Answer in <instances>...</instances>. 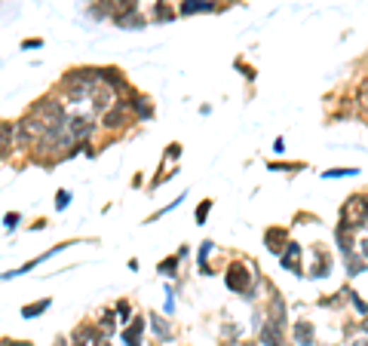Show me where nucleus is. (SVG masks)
Masks as SVG:
<instances>
[{
    "mask_svg": "<svg viewBox=\"0 0 368 346\" xmlns=\"http://www.w3.org/2000/svg\"><path fill=\"white\" fill-rule=\"evenodd\" d=\"M261 340L267 346H282V334H280V325L276 322H267L264 328H261Z\"/></svg>",
    "mask_w": 368,
    "mask_h": 346,
    "instance_id": "nucleus-4",
    "label": "nucleus"
},
{
    "mask_svg": "<svg viewBox=\"0 0 368 346\" xmlns=\"http://www.w3.org/2000/svg\"><path fill=\"white\" fill-rule=\"evenodd\" d=\"M62 132H64V138H68L71 144H83L92 135V120H86V117H71L68 120V117H64Z\"/></svg>",
    "mask_w": 368,
    "mask_h": 346,
    "instance_id": "nucleus-1",
    "label": "nucleus"
},
{
    "mask_svg": "<svg viewBox=\"0 0 368 346\" xmlns=\"http://www.w3.org/2000/svg\"><path fill=\"white\" fill-rule=\"evenodd\" d=\"M280 258H282L285 270H294V273H298V260H301V248L298 246H285V251H280Z\"/></svg>",
    "mask_w": 368,
    "mask_h": 346,
    "instance_id": "nucleus-5",
    "label": "nucleus"
},
{
    "mask_svg": "<svg viewBox=\"0 0 368 346\" xmlns=\"http://www.w3.org/2000/svg\"><path fill=\"white\" fill-rule=\"evenodd\" d=\"M175 264H178V258H172V260H166V264H163L160 270H163V273H166V276H172V273H175Z\"/></svg>",
    "mask_w": 368,
    "mask_h": 346,
    "instance_id": "nucleus-17",
    "label": "nucleus"
},
{
    "mask_svg": "<svg viewBox=\"0 0 368 346\" xmlns=\"http://www.w3.org/2000/svg\"><path fill=\"white\" fill-rule=\"evenodd\" d=\"M156 18H163V22H169V18H172V9H169V4H166V0H163L160 6H156Z\"/></svg>",
    "mask_w": 368,
    "mask_h": 346,
    "instance_id": "nucleus-15",
    "label": "nucleus"
},
{
    "mask_svg": "<svg viewBox=\"0 0 368 346\" xmlns=\"http://www.w3.org/2000/svg\"><path fill=\"white\" fill-rule=\"evenodd\" d=\"M46 306H50V301H40V304H31V306H25V310H22V316H25V319H31V316H37V313H43V310H46Z\"/></svg>",
    "mask_w": 368,
    "mask_h": 346,
    "instance_id": "nucleus-14",
    "label": "nucleus"
},
{
    "mask_svg": "<svg viewBox=\"0 0 368 346\" xmlns=\"http://www.w3.org/2000/svg\"><path fill=\"white\" fill-rule=\"evenodd\" d=\"M344 227H353V230L365 227V200L362 196H356V200H350L344 205Z\"/></svg>",
    "mask_w": 368,
    "mask_h": 346,
    "instance_id": "nucleus-2",
    "label": "nucleus"
},
{
    "mask_svg": "<svg viewBox=\"0 0 368 346\" xmlns=\"http://www.w3.org/2000/svg\"><path fill=\"white\" fill-rule=\"evenodd\" d=\"M117 25H120V28H129V31H132V28H144V22H142V16H138L135 9H129V13H123V16H117Z\"/></svg>",
    "mask_w": 368,
    "mask_h": 346,
    "instance_id": "nucleus-7",
    "label": "nucleus"
},
{
    "mask_svg": "<svg viewBox=\"0 0 368 346\" xmlns=\"http://www.w3.org/2000/svg\"><path fill=\"white\" fill-rule=\"evenodd\" d=\"M68 202H71V193H64V190H62V193H59V200H55V205H59V209H64Z\"/></svg>",
    "mask_w": 368,
    "mask_h": 346,
    "instance_id": "nucleus-20",
    "label": "nucleus"
},
{
    "mask_svg": "<svg viewBox=\"0 0 368 346\" xmlns=\"http://www.w3.org/2000/svg\"><path fill=\"white\" fill-rule=\"evenodd\" d=\"M138 334H142V322H135L132 328H129V331L123 334V340H126V346H138Z\"/></svg>",
    "mask_w": 368,
    "mask_h": 346,
    "instance_id": "nucleus-13",
    "label": "nucleus"
},
{
    "mask_svg": "<svg viewBox=\"0 0 368 346\" xmlns=\"http://www.w3.org/2000/svg\"><path fill=\"white\" fill-rule=\"evenodd\" d=\"M18 224V214H6V227H16Z\"/></svg>",
    "mask_w": 368,
    "mask_h": 346,
    "instance_id": "nucleus-22",
    "label": "nucleus"
},
{
    "mask_svg": "<svg viewBox=\"0 0 368 346\" xmlns=\"http://www.w3.org/2000/svg\"><path fill=\"white\" fill-rule=\"evenodd\" d=\"M105 6H108V13L110 16H123V13H129V9H135V4L132 0H105Z\"/></svg>",
    "mask_w": 368,
    "mask_h": 346,
    "instance_id": "nucleus-8",
    "label": "nucleus"
},
{
    "mask_svg": "<svg viewBox=\"0 0 368 346\" xmlns=\"http://www.w3.org/2000/svg\"><path fill=\"white\" fill-rule=\"evenodd\" d=\"M74 346H98V331L96 328H80L77 331V343Z\"/></svg>",
    "mask_w": 368,
    "mask_h": 346,
    "instance_id": "nucleus-9",
    "label": "nucleus"
},
{
    "mask_svg": "<svg viewBox=\"0 0 368 346\" xmlns=\"http://www.w3.org/2000/svg\"><path fill=\"white\" fill-rule=\"evenodd\" d=\"M282 242H285V233L282 230H270V233H267V246H270V251H276V255L285 248Z\"/></svg>",
    "mask_w": 368,
    "mask_h": 346,
    "instance_id": "nucleus-11",
    "label": "nucleus"
},
{
    "mask_svg": "<svg viewBox=\"0 0 368 346\" xmlns=\"http://www.w3.org/2000/svg\"><path fill=\"white\" fill-rule=\"evenodd\" d=\"M101 331H114V316H105V319H101Z\"/></svg>",
    "mask_w": 368,
    "mask_h": 346,
    "instance_id": "nucleus-18",
    "label": "nucleus"
},
{
    "mask_svg": "<svg viewBox=\"0 0 368 346\" xmlns=\"http://www.w3.org/2000/svg\"><path fill=\"white\" fill-rule=\"evenodd\" d=\"M206 9H212L209 0H184L181 4V13L190 16V13H206Z\"/></svg>",
    "mask_w": 368,
    "mask_h": 346,
    "instance_id": "nucleus-10",
    "label": "nucleus"
},
{
    "mask_svg": "<svg viewBox=\"0 0 368 346\" xmlns=\"http://www.w3.org/2000/svg\"><path fill=\"white\" fill-rule=\"evenodd\" d=\"M129 123V108H117L114 105V110H108L105 114V126L110 129V126H126Z\"/></svg>",
    "mask_w": 368,
    "mask_h": 346,
    "instance_id": "nucleus-6",
    "label": "nucleus"
},
{
    "mask_svg": "<svg viewBox=\"0 0 368 346\" xmlns=\"http://www.w3.org/2000/svg\"><path fill=\"white\" fill-rule=\"evenodd\" d=\"M294 338H298L301 346H310V343H313V328H310L307 322H301L298 328H294Z\"/></svg>",
    "mask_w": 368,
    "mask_h": 346,
    "instance_id": "nucleus-12",
    "label": "nucleus"
},
{
    "mask_svg": "<svg viewBox=\"0 0 368 346\" xmlns=\"http://www.w3.org/2000/svg\"><path fill=\"white\" fill-rule=\"evenodd\" d=\"M138 117H151V105H144V101H138Z\"/></svg>",
    "mask_w": 368,
    "mask_h": 346,
    "instance_id": "nucleus-21",
    "label": "nucleus"
},
{
    "mask_svg": "<svg viewBox=\"0 0 368 346\" xmlns=\"http://www.w3.org/2000/svg\"><path fill=\"white\" fill-rule=\"evenodd\" d=\"M209 209H212V202H202L200 209H197V221H200V224H202V218H206V212H209Z\"/></svg>",
    "mask_w": 368,
    "mask_h": 346,
    "instance_id": "nucleus-19",
    "label": "nucleus"
},
{
    "mask_svg": "<svg viewBox=\"0 0 368 346\" xmlns=\"http://www.w3.org/2000/svg\"><path fill=\"white\" fill-rule=\"evenodd\" d=\"M154 328H156V334H163V338H169V328H166V322H163V319H156V316H154Z\"/></svg>",
    "mask_w": 368,
    "mask_h": 346,
    "instance_id": "nucleus-16",
    "label": "nucleus"
},
{
    "mask_svg": "<svg viewBox=\"0 0 368 346\" xmlns=\"http://www.w3.org/2000/svg\"><path fill=\"white\" fill-rule=\"evenodd\" d=\"M227 285L234 288V292L243 294V292H248V288H252V273H248L243 264L230 267V270H227Z\"/></svg>",
    "mask_w": 368,
    "mask_h": 346,
    "instance_id": "nucleus-3",
    "label": "nucleus"
}]
</instances>
